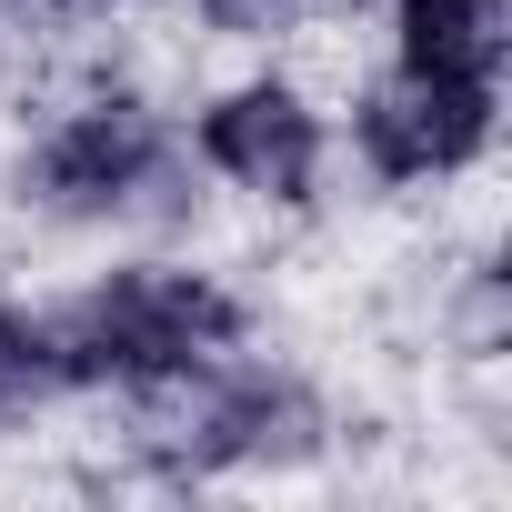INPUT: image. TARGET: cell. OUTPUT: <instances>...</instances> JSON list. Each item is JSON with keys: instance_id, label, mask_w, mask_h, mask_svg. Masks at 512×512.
<instances>
[{"instance_id": "6da1fadb", "label": "cell", "mask_w": 512, "mask_h": 512, "mask_svg": "<svg viewBox=\"0 0 512 512\" xmlns=\"http://www.w3.org/2000/svg\"><path fill=\"white\" fill-rule=\"evenodd\" d=\"M231 332H241L231 292H211L191 272H121L91 302H71L41 332V352H51V382H151V372L211 362Z\"/></svg>"}, {"instance_id": "3957f363", "label": "cell", "mask_w": 512, "mask_h": 512, "mask_svg": "<svg viewBox=\"0 0 512 512\" xmlns=\"http://www.w3.org/2000/svg\"><path fill=\"white\" fill-rule=\"evenodd\" d=\"M201 161L231 171L241 191H272V201H302L312 191V161H322V121L292 101V91H241L201 121Z\"/></svg>"}, {"instance_id": "5b68a950", "label": "cell", "mask_w": 512, "mask_h": 512, "mask_svg": "<svg viewBox=\"0 0 512 512\" xmlns=\"http://www.w3.org/2000/svg\"><path fill=\"white\" fill-rule=\"evenodd\" d=\"M502 0H402V71L492 81L502 71Z\"/></svg>"}, {"instance_id": "7a4b0ae2", "label": "cell", "mask_w": 512, "mask_h": 512, "mask_svg": "<svg viewBox=\"0 0 512 512\" xmlns=\"http://www.w3.org/2000/svg\"><path fill=\"white\" fill-rule=\"evenodd\" d=\"M492 141V81H452V71H402L362 101V151L382 181H432L462 171Z\"/></svg>"}, {"instance_id": "8992f818", "label": "cell", "mask_w": 512, "mask_h": 512, "mask_svg": "<svg viewBox=\"0 0 512 512\" xmlns=\"http://www.w3.org/2000/svg\"><path fill=\"white\" fill-rule=\"evenodd\" d=\"M41 382H51V352H41V332L0 312V412H11V402H31Z\"/></svg>"}, {"instance_id": "277c9868", "label": "cell", "mask_w": 512, "mask_h": 512, "mask_svg": "<svg viewBox=\"0 0 512 512\" xmlns=\"http://www.w3.org/2000/svg\"><path fill=\"white\" fill-rule=\"evenodd\" d=\"M151 151H161V131H151L131 101H111V111H81L71 131H51L41 181H51L61 201H121V191L151 171Z\"/></svg>"}]
</instances>
